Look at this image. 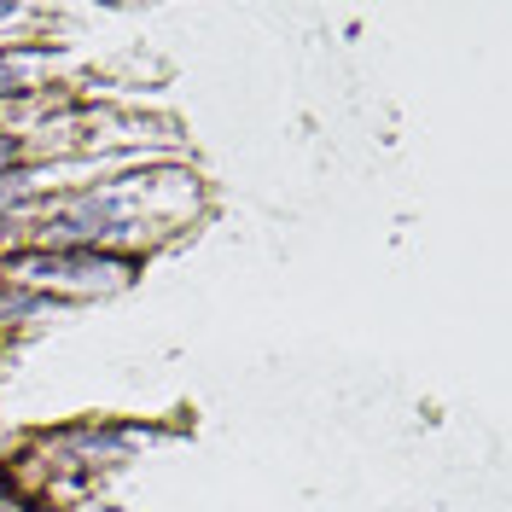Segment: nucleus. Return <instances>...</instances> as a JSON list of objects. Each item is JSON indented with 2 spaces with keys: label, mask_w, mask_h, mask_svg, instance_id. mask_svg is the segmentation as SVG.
Listing matches in <instances>:
<instances>
[{
  "label": "nucleus",
  "mask_w": 512,
  "mask_h": 512,
  "mask_svg": "<svg viewBox=\"0 0 512 512\" xmlns=\"http://www.w3.org/2000/svg\"><path fill=\"white\" fill-rule=\"evenodd\" d=\"M18 152H24V146H18V134H6V128H0V175L18 163Z\"/></svg>",
  "instance_id": "423d86ee"
},
{
  "label": "nucleus",
  "mask_w": 512,
  "mask_h": 512,
  "mask_svg": "<svg viewBox=\"0 0 512 512\" xmlns=\"http://www.w3.org/2000/svg\"><path fill=\"white\" fill-rule=\"evenodd\" d=\"M30 233L47 245V251H99V239L128 233V198H117V192L70 198V204H59V210H47Z\"/></svg>",
  "instance_id": "f257e3e1"
},
{
  "label": "nucleus",
  "mask_w": 512,
  "mask_h": 512,
  "mask_svg": "<svg viewBox=\"0 0 512 512\" xmlns=\"http://www.w3.org/2000/svg\"><path fill=\"white\" fill-rule=\"evenodd\" d=\"M6 274L24 286H70V291H117L128 286L134 262L128 256H105V251H30V256H12Z\"/></svg>",
  "instance_id": "f03ea898"
},
{
  "label": "nucleus",
  "mask_w": 512,
  "mask_h": 512,
  "mask_svg": "<svg viewBox=\"0 0 512 512\" xmlns=\"http://www.w3.org/2000/svg\"><path fill=\"white\" fill-rule=\"evenodd\" d=\"M53 448H82V454H117L123 448V431H70Z\"/></svg>",
  "instance_id": "20e7f679"
},
{
  "label": "nucleus",
  "mask_w": 512,
  "mask_h": 512,
  "mask_svg": "<svg viewBox=\"0 0 512 512\" xmlns=\"http://www.w3.org/2000/svg\"><path fill=\"white\" fill-rule=\"evenodd\" d=\"M47 303H53L47 291L18 286V280H0V320H30V315H41Z\"/></svg>",
  "instance_id": "7ed1b4c3"
},
{
  "label": "nucleus",
  "mask_w": 512,
  "mask_h": 512,
  "mask_svg": "<svg viewBox=\"0 0 512 512\" xmlns=\"http://www.w3.org/2000/svg\"><path fill=\"white\" fill-rule=\"evenodd\" d=\"M0 94H24V70L12 59H0Z\"/></svg>",
  "instance_id": "39448f33"
},
{
  "label": "nucleus",
  "mask_w": 512,
  "mask_h": 512,
  "mask_svg": "<svg viewBox=\"0 0 512 512\" xmlns=\"http://www.w3.org/2000/svg\"><path fill=\"white\" fill-rule=\"evenodd\" d=\"M6 233H18V210H0V239Z\"/></svg>",
  "instance_id": "0eeeda50"
}]
</instances>
